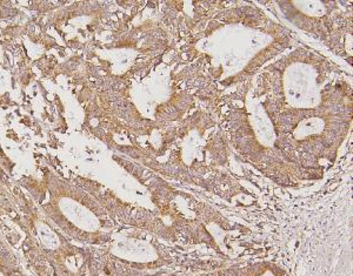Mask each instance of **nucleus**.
Wrapping results in <instances>:
<instances>
[{"instance_id":"1","label":"nucleus","mask_w":353,"mask_h":276,"mask_svg":"<svg viewBox=\"0 0 353 276\" xmlns=\"http://www.w3.org/2000/svg\"><path fill=\"white\" fill-rule=\"evenodd\" d=\"M270 92L261 104L270 118L319 111L351 99L350 87L336 83L329 61L305 50H298L268 68Z\"/></svg>"},{"instance_id":"2","label":"nucleus","mask_w":353,"mask_h":276,"mask_svg":"<svg viewBox=\"0 0 353 276\" xmlns=\"http://www.w3.org/2000/svg\"><path fill=\"white\" fill-rule=\"evenodd\" d=\"M46 179L48 199L43 209L63 232L90 244L112 240L113 222L99 201L52 173Z\"/></svg>"}]
</instances>
